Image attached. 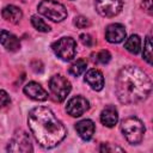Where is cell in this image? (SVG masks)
Wrapping results in <instances>:
<instances>
[{"label":"cell","mask_w":153,"mask_h":153,"mask_svg":"<svg viewBox=\"0 0 153 153\" xmlns=\"http://www.w3.org/2000/svg\"><path fill=\"white\" fill-rule=\"evenodd\" d=\"M31 24L39 32H49L50 31V26L42 18H39L38 16H32L31 17Z\"/></svg>","instance_id":"d6986e66"},{"label":"cell","mask_w":153,"mask_h":153,"mask_svg":"<svg viewBox=\"0 0 153 153\" xmlns=\"http://www.w3.org/2000/svg\"><path fill=\"white\" fill-rule=\"evenodd\" d=\"M53 51L63 61H71L76 53V42L72 37H62L53 43Z\"/></svg>","instance_id":"5b68a950"},{"label":"cell","mask_w":153,"mask_h":153,"mask_svg":"<svg viewBox=\"0 0 153 153\" xmlns=\"http://www.w3.org/2000/svg\"><path fill=\"white\" fill-rule=\"evenodd\" d=\"M85 81L90 85V87L94 91H100L104 87V76L103 73L99 69L92 68L86 72L85 74Z\"/></svg>","instance_id":"7c38bea8"},{"label":"cell","mask_w":153,"mask_h":153,"mask_svg":"<svg viewBox=\"0 0 153 153\" xmlns=\"http://www.w3.org/2000/svg\"><path fill=\"white\" fill-rule=\"evenodd\" d=\"M121 130L123 136L130 145H139L143 139L145 126L141 120L135 116H130L121 122Z\"/></svg>","instance_id":"3957f363"},{"label":"cell","mask_w":153,"mask_h":153,"mask_svg":"<svg viewBox=\"0 0 153 153\" xmlns=\"http://www.w3.org/2000/svg\"><path fill=\"white\" fill-rule=\"evenodd\" d=\"M38 12L53 22H62L67 17L66 7L55 0H42L38 5Z\"/></svg>","instance_id":"277c9868"},{"label":"cell","mask_w":153,"mask_h":153,"mask_svg":"<svg viewBox=\"0 0 153 153\" xmlns=\"http://www.w3.org/2000/svg\"><path fill=\"white\" fill-rule=\"evenodd\" d=\"M152 91L149 76L139 67L126 66L116 76L117 98L123 104H136L145 100Z\"/></svg>","instance_id":"7a4b0ae2"},{"label":"cell","mask_w":153,"mask_h":153,"mask_svg":"<svg viewBox=\"0 0 153 153\" xmlns=\"http://www.w3.org/2000/svg\"><path fill=\"white\" fill-rule=\"evenodd\" d=\"M27 124L31 134L43 148L57 146L67 134L66 127L47 106H36L30 110Z\"/></svg>","instance_id":"6da1fadb"},{"label":"cell","mask_w":153,"mask_h":153,"mask_svg":"<svg viewBox=\"0 0 153 153\" xmlns=\"http://www.w3.org/2000/svg\"><path fill=\"white\" fill-rule=\"evenodd\" d=\"M1 16L6 22H10L12 24H17L23 18V12L19 7H17L14 5H7L2 8Z\"/></svg>","instance_id":"2e32d148"},{"label":"cell","mask_w":153,"mask_h":153,"mask_svg":"<svg viewBox=\"0 0 153 153\" xmlns=\"http://www.w3.org/2000/svg\"><path fill=\"white\" fill-rule=\"evenodd\" d=\"M126 38V30L122 24L115 23L106 26L105 39L110 43H121Z\"/></svg>","instance_id":"30bf717a"},{"label":"cell","mask_w":153,"mask_h":153,"mask_svg":"<svg viewBox=\"0 0 153 153\" xmlns=\"http://www.w3.org/2000/svg\"><path fill=\"white\" fill-rule=\"evenodd\" d=\"M100 122L105 127H109V128L114 127L118 122V112L116 108L112 105L105 106L100 112Z\"/></svg>","instance_id":"9a60e30c"},{"label":"cell","mask_w":153,"mask_h":153,"mask_svg":"<svg viewBox=\"0 0 153 153\" xmlns=\"http://www.w3.org/2000/svg\"><path fill=\"white\" fill-rule=\"evenodd\" d=\"M79 38H80V42L84 45H86V47H91L92 45V38H91V36L88 33H81Z\"/></svg>","instance_id":"d4e9b609"},{"label":"cell","mask_w":153,"mask_h":153,"mask_svg":"<svg viewBox=\"0 0 153 153\" xmlns=\"http://www.w3.org/2000/svg\"><path fill=\"white\" fill-rule=\"evenodd\" d=\"M0 43L8 51H18L20 49L19 38L12 32H8L6 30H0Z\"/></svg>","instance_id":"4fadbf2b"},{"label":"cell","mask_w":153,"mask_h":153,"mask_svg":"<svg viewBox=\"0 0 153 153\" xmlns=\"http://www.w3.org/2000/svg\"><path fill=\"white\" fill-rule=\"evenodd\" d=\"M123 7V0H96V10L102 17L117 16Z\"/></svg>","instance_id":"ba28073f"},{"label":"cell","mask_w":153,"mask_h":153,"mask_svg":"<svg viewBox=\"0 0 153 153\" xmlns=\"http://www.w3.org/2000/svg\"><path fill=\"white\" fill-rule=\"evenodd\" d=\"M88 108H90V103L86 98H84L82 96H75L67 102L66 111L72 117H79L84 115L88 110Z\"/></svg>","instance_id":"9c48e42d"},{"label":"cell","mask_w":153,"mask_h":153,"mask_svg":"<svg viewBox=\"0 0 153 153\" xmlns=\"http://www.w3.org/2000/svg\"><path fill=\"white\" fill-rule=\"evenodd\" d=\"M74 24H75V26L79 27V29H85V27L90 26V20H88L86 17H84V16H78V17L74 19Z\"/></svg>","instance_id":"7402d4cb"},{"label":"cell","mask_w":153,"mask_h":153,"mask_svg":"<svg viewBox=\"0 0 153 153\" xmlns=\"http://www.w3.org/2000/svg\"><path fill=\"white\" fill-rule=\"evenodd\" d=\"M49 88L57 102H63L72 90V85L67 78L61 74H55L49 80Z\"/></svg>","instance_id":"8992f818"},{"label":"cell","mask_w":153,"mask_h":153,"mask_svg":"<svg viewBox=\"0 0 153 153\" xmlns=\"http://www.w3.org/2000/svg\"><path fill=\"white\" fill-rule=\"evenodd\" d=\"M6 149L8 152H19V153H27V152L33 151L29 134L22 129L17 130L14 133V135L12 136L11 141L8 142Z\"/></svg>","instance_id":"52a82bcc"},{"label":"cell","mask_w":153,"mask_h":153,"mask_svg":"<svg viewBox=\"0 0 153 153\" xmlns=\"http://www.w3.org/2000/svg\"><path fill=\"white\" fill-rule=\"evenodd\" d=\"M110 60H111V54H110L108 50H100V51L96 55V61H97L98 63L105 65V63H108Z\"/></svg>","instance_id":"44dd1931"},{"label":"cell","mask_w":153,"mask_h":153,"mask_svg":"<svg viewBox=\"0 0 153 153\" xmlns=\"http://www.w3.org/2000/svg\"><path fill=\"white\" fill-rule=\"evenodd\" d=\"M142 57L148 65H152V41L151 37L147 36L145 39V45H143V51H142Z\"/></svg>","instance_id":"ffe728a7"},{"label":"cell","mask_w":153,"mask_h":153,"mask_svg":"<svg viewBox=\"0 0 153 153\" xmlns=\"http://www.w3.org/2000/svg\"><path fill=\"white\" fill-rule=\"evenodd\" d=\"M24 93L29 98L38 102L45 100L48 98V92L38 82H35V81H30L24 86Z\"/></svg>","instance_id":"8fae6325"},{"label":"cell","mask_w":153,"mask_h":153,"mask_svg":"<svg viewBox=\"0 0 153 153\" xmlns=\"http://www.w3.org/2000/svg\"><path fill=\"white\" fill-rule=\"evenodd\" d=\"M100 152H105V153H110V152H123V149L121 147H117V146H112L111 143H103L99 148Z\"/></svg>","instance_id":"603a6c76"},{"label":"cell","mask_w":153,"mask_h":153,"mask_svg":"<svg viewBox=\"0 0 153 153\" xmlns=\"http://www.w3.org/2000/svg\"><path fill=\"white\" fill-rule=\"evenodd\" d=\"M10 103H11V98L8 93L4 90H0V108H5L10 105Z\"/></svg>","instance_id":"cb8c5ba5"},{"label":"cell","mask_w":153,"mask_h":153,"mask_svg":"<svg viewBox=\"0 0 153 153\" xmlns=\"http://www.w3.org/2000/svg\"><path fill=\"white\" fill-rule=\"evenodd\" d=\"M94 129H96V127H94L93 121L87 120V118L86 120H81V121L75 123V130H76L78 135L85 141L90 140L93 136Z\"/></svg>","instance_id":"5bb4252c"},{"label":"cell","mask_w":153,"mask_h":153,"mask_svg":"<svg viewBox=\"0 0 153 153\" xmlns=\"http://www.w3.org/2000/svg\"><path fill=\"white\" fill-rule=\"evenodd\" d=\"M124 48L131 53V54H137L141 49V38L137 35H131L127 38L124 43Z\"/></svg>","instance_id":"e0dca14e"},{"label":"cell","mask_w":153,"mask_h":153,"mask_svg":"<svg viewBox=\"0 0 153 153\" xmlns=\"http://www.w3.org/2000/svg\"><path fill=\"white\" fill-rule=\"evenodd\" d=\"M86 67H87L86 61L80 59V60H76L75 62H73V63L71 65L68 72H69V74H72L73 76H79V75H81V74L85 72Z\"/></svg>","instance_id":"ac0fdd59"}]
</instances>
